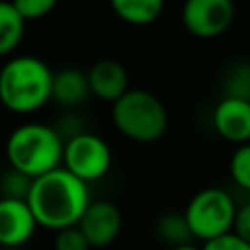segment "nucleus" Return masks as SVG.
Masks as SVG:
<instances>
[{
    "instance_id": "16",
    "label": "nucleus",
    "mask_w": 250,
    "mask_h": 250,
    "mask_svg": "<svg viewBox=\"0 0 250 250\" xmlns=\"http://www.w3.org/2000/svg\"><path fill=\"white\" fill-rule=\"evenodd\" d=\"M225 98H238L250 102V64L240 62L225 78Z\"/></svg>"
},
{
    "instance_id": "19",
    "label": "nucleus",
    "mask_w": 250,
    "mask_h": 250,
    "mask_svg": "<svg viewBox=\"0 0 250 250\" xmlns=\"http://www.w3.org/2000/svg\"><path fill=\"white\" fill-rule=\"evenodd\" d=\"M31 178L10 170V174L4 176L2 180V197H14V199H27L29 188H31Z\"/></svg>"
},
{
    "instance_id": "4",
    "label": "nucleus",
    "mask_w": 250,
    "mask_h": 250,
    "mask_svg": "<svg viewBox=\"0 0 250 250\" xmlns=\"http://www.w3.org/2000/svg\"><path fill=\"white\" fill-rule=\"evenodd\" d=\"M111 119L121 135L137 143H154L168 129L164 104L146 90H127L113 104Z\"/></svg>"
},
{
    "instance_id": "12",
    "label": "nucleus",
    "mask_w": 250,
    "mask_h": 250,
    "mask_svg": "<svg viewBox=\"0 0 250 250\" xmlns=\"http://www.w3.org/2000/svg\"><path fill=\"white\" fill-rule=\"evenodd\" d=\"M90 94L92 92L88 84V72H82L78 68H62L53 74L51 100H55L57 104L74 107L86 102Z\"/></svg>"
},
{
    "instance_id": "3",
    "label": "nucleus",
    "mask_w": 250,
    "mask_h": 250,
    "mask_svg": "<svg viewBox=\"0 0 250 250\" xmlns=\"http://www.w3.org/2000/svg\"><path fill=\"white\" fill-rule=\"evenodd\" d=\"M64 143L57 129L43 123H25L6 141L10 168L35 180L62 164Z\"/></svg>"
},
{
    "instance_id": "7",
    "label": "nucleus",
    "mask_w": 250,
    "mask_h": 250,
    "mask_svg": "<svg viewBox=\"0 0 250 250\" xmlns=\"http://www.w3.org/2000/svg\"><path fill=\"white\" fill-rule=\"evenodd\" d=\"M234 14V0H186L182 6V23L191 35L213 39L230 27Z\"/></svg>"
},
{
    "instance_id": "10",
    "label": "nucleus",
    "mask_w": 250,
    "mask_h": 250,
    "mask_svg": "<svg viewBox=\"0 0 250 250\" xmlns=\"http://www.w3.org/2000/svg\"><path fill=\"white\" fill-rule=\"evenodd\" d=\"M215 131L238 145H246L250 141V102L238 98H223L213 111Z\"/></svg>"
},
{
    "instance_id": "2",
    "label": "nucleus",
    "mask_w": 250,
    "mask_h": 250,
    "mask_svg": "<svg viewBox=\"0 0 250 250\" xmlns=\"http://www.w3.org/2000/svg\"><path fill=\"white\" fill-rule=\"evenodd\" d=\"M53 72L37 57L10 59L0 70V102L14 113H33L51 100Z\"/></svg>"
},
{
    "instance_id": "13",
    "label": "nucleus",
    "mask_w": 250,
    "mask_h": 250,
    "mask_svg": "<svg viewBox=\"0 0 250 250\" xmlns=\"http://www.w3.org/2000/svg\"><path fill=\"white\" fill-rule=\"evenodd\" d=\"M115 16L131 25H148L158 20L164 0H109Z\"/></svg>"
},
{
    "instance_id": "14",
    "label": "nucleus",
    "mask_w": 250,
    "mask_h": 250,
    "mask_svg": "<svg viewBox=\"0 0 250 250\" xmlns=\"http://www.w3.org/2000/svg\"><path fill=\"white\" fill-rule=\"evenodd\" d=\"M25 20L8 0H0V57L10 55L23 39Z\"/></svg>"
},
{
    "instance_id": "18",
    "label": "nucleus",
    "mask_w": 250,
    "mask_h": 250,
    "mask_svg": "<svg viewBox=\"0 0 250 250\" xmlns=\"http://www.w3.org/2000/svg\"><path fill=\"white\" fill-rule=\"evenodd\" d=\"M10 2L25 21L41 20L57 6V0H10Z\"/></svg>"
},
{
    "instance_id": "9",
    "label": "nucleus",
    "mask_w": 250,
    "mask_h": 250,
    "mask_svg": "<svg viewBox=\"0 0 250 250\" xmlns=\"http://www.w3.org/2000/svg\"><path fill=\"white\" fill-rule=\"evenodd\" d=\"M37 221L25 199L0 197V246L18 248L29 242Z\"/></svg>"
},
{
    "instance_id": "20",
    "label": "nucleus",
    "mask_w": 250,
    "mask_h": 250,
    "mask_svg": "<svg viewBox=\"0 0 250 250\" xmlns=\"http://www.w3.org/2000/svg\"><path fill=\"white\" fill-rule=\"evenodd\" d=\"M55 250H90V244L78 227H70L57 232Z\"/></svg>"
},
{
    "instance_id": "23",
    "label": "nucleus",
    "mask_w": 250,
    "mask_h": 250,
    "mask_svg": "<svg viewBox=\"0 0 250 250\" xmlns=\"http://www.w3.org/2000/svg\"><path fill=\"white\" fill-rule=\"evenodd\" d=\"M170 250H201V248L195 246V244H184V246H176V248H170Z\"/></svg>"
},
{
    "instance_id": "17",
    "label": "nucleus",
    "mask_w": 250,
    "mask_h": 250,
    "mask_svg": "<svg viewBox=\"0 0 250 250\" xmlns=\"http://www.w3.org/2000/svg\"><path fill=\"white\" fill-rule=\"evenodd\" d=\"M229 170H230V178L234 180V184L250 191V143L240 145L232 152Z\"/></svg>"
},
{
    "instance_id": "11",
    "label": "nucleus",
    "mask_w": 250,
    "mask_h": 250,
    "mask_svg": "<svg viewBox=\"0 0 250 250\" xmlns=\"http://www.w3.org/2000/svg\"><path fill=\"white\" fill-rule=\"evenodd\" d=\"M88 84L98 100L115 104L129 90V74L121 62L102 59L88 70Z\"/></svg>"
},
{
    "instance_id": "1",
    "label": "nucleus",
    "mask_w": 250,
    "mask_h": 250,
    "mask_svg": "<svg viewBox=\"0 0 250 250\" xmlns=\"http://www.w3.org/2000/svg\"><path fill=\"white\" fill-rule=\"evenodd\" d=\"M27 205L39 227L62 230L76 227L90 205L88 184L59 166L31 182Z\"/></svg>"
},
{
    "instance_id": "21",
    "label": "nucleus",
    "mask_w": 250,
    "mask_h": 250,
    "mask_svg": "<svg viewBox=\"0 0 250 250\" xmlns=\"http://www.w3.org/2000/svg\"><path fill=\"white\" fill-rule=\"evenodd\" d=\"M201 250H250V242L238 238L234 232H229L209 242H203Z\"/></svg>"
},
{
    "instance_id": "8",
    "label": "nucleus",
    "mask_w": 250,
    "mask_h": 250,
    "mask_svg": "<svg viewBox=\"0 0 250 250\" xmlns=\"http://www.w3.org/2000/svg\"><path fill=\"white\" fill-rule=\"evenodd\" d=\"M121 225L123 219L117 205L105 199H98L90 201L76 227L86 236L90 248H105L111 242H115V238L121 232Z\"/></svg>"
},
{
    "instance_id": "5",
    "label": "nucleus",
    "mask_w": 250,
    "mask_h": 250,
    "mask_svg": "<svg viewBox=\"0 0 250 250\" xmlns=\"http://www.w3.org/2000/svg\"><path fill=\"white\" fill-rule=\"evenodd\" d=\"M184 215L193 238L209 242L232 232L236 205L229 191L221 188H205L189 199Z\"/></svg>"
},
{
    "instance_id": "22",
    "label": "nucleus",
    "mask_w": 250,
    "mask_h": 250,
    "mask_svg": "<svg viewBox=\"0 0 250 250\" xmlns=\"http://www.w3.org/2000/svg\"><path fill=\"white\" fill-rule=\"evenodd\" d=\"M232 232L250 242V201L236 207V215H234V225H232Z\"/></svg>"
},
{
    "instance_id": "6",
    "label": "nucleus",
    "mask_w": 250,
    "mask_h": 250,
    "mask_svg": "<svg viewBox=\"0 0 250 250\" xmlns=\"http://www.w3.org/2000/svg\"><path fill=\"white\" fill-rule=\"evenodd\" d=\"M111 150L107 143L92 133H76L64 141L62 168L82 182H96L107 174Z\"/></svg>"
},
{
    "instance_id": "15",
    "label": "nucleus",
    "mask_w": 250,
    "mask_h": 250,
    "mask_svg": "<svg viewBox=\"0 0 250 250\" xmlns=\"http://www.w3.org/2000/svg\"><path fill=\"white\" fill-rule=\"evenodd\" d=\"M154 232L170 248L191 244L193 240V234L189 230V225L184 213H164L162 217H158L154 225Z\"/></svg>"
}]
</instances>
